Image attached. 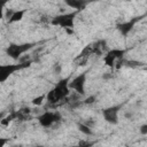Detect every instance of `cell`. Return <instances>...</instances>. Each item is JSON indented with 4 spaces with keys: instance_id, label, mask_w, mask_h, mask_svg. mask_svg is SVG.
I'll use <instances>...</instances> for the list:
<instances>
[{
    "instance_id": "obj_1",
    "label": "cell",
    "mask_w": 147,
    "mask_h": 147,
    "mask_svg": "<svg viewBox=\"0 0 147 147\" xmlns=\"http://www.w3.org/2000/svg\"><path fill=\"white\" fill-rule=\"evenodd\" d=\"M69 77L63 78L59 80V83L46 94V101L49 105H56L62 100H65L70 95V88H69Z\"/></svg>"
},
{
    "instance_id": "obj_2",
    "label": "cell",
    "mask_w": 147,
    "mask_h": 147,
    "mask_svg": "<svg viewBox=\"0 0 147 147\" xmlns=\"http://www.w3.org/2000/svg\"><path fill=\"white\" fill-rule=\"evenodd\" d=\"M34 46H36L34 42H25V44H14V42H10L6 47L5 52H6V54L10 59H13L15 61H18L22 57L23 54H25L26 52L32 49Z\"/></svg>"
},
{
    "instance_id": "obj_3",
    "label": "cell",
    "mask_w": 147,
    "mask_h": 147,
    "mask_svg": "<svg viewBox=\"0 0 147 147\" xmlns=\"http://www.w3.org/2000/svg\"><path fill=\"white\" fill-rule=\"evenodd\" d=\"M78 13H79L78 10H75L71 13H64V14L56 15L53 18H51V24L52 25H59L65 30L72 29L74 24H75V17L77 16Z\"/></svg>"
},
{
    "instance_id": "obj_4",
    "label": "cell",
    "mask_w": 147,
    "mask_h": 147,
    "mask_svg": "<svg viewBox=\"0 0 147 147\" xmlns=\"http://www.w3.org/2000/svg\"><path fill=\"white\" fill-rule=\"evenodd\" d=\"M31 63H32V60H29L23 63L18 62L17 64H1L0 65V83H5L16 71L29 68L31 65Z\"/></svg>"
},
{
    "instance_id": "obj_5",
    "label": "cell",
    "mask_w": 147,
    "mask_h": 147,
    "mask_svg": "<svg viewBox=\"0 0 147 147\" xmlns=\"http://www.w3.org/2000/svg\"><path fill=\"white\" fill-rule=\"evenodd\" d=\"M126 53V49H122V48H113V49H109L105 56H103V62L107 67H110V68H114L115 64L121 61V60H124V55Z\"/></svg>"
},
{
    "instance_id": "obj_6",
    "label": "cell",
    "mask_w": 147,
    "mask_h": 147,
    "mask_svg": "<svg viewBox=\"0 0 147 147\" xmlns=\"http://www.w3.org/2000/svg\"><path fill=\"white\" fill-rule=\"evenodd\" d=\"M122 106L123 105H115V106L103 108L101 110L103 119L110 125H116L118 123V113H119Z\"/></svg>"
},
{
    "instance_id": "obj_7",
    "label": "cell",
    "mask_w": 147,
    "mask_h": 147,
    "mask_svg": "<svg viewBox=\"0 0 147 147\" xmlns=\"http://www.w3.org/2000/svg\"><path fill=\"white\" fill-rule=\"evenodd\" d=\"M85 83H86V72H82L69 82V88L74 90L79 95L85 94Z\"/></svg>"
},
{
    "instance_id": "obj_8",
    "label": "cell",
    "mask_w": 147,
    "mask_h": 147,
    "mask_svg": "<svg viewBox=\"0 0 147 147\" xmlns=\"http://www.w3.org/2000/svg\"><path fill=\"white\" fill-rule=\"evenodd\" d=\"M142 17H144V16L133 17V18H132V20H130V21H126V22H123V23L117 24V25H116V28H117L118 32H119L123 37H126V36H127V34L133 30V28H134V25L137 24V22H139Z\"/></svg>"
},
{
    "instance_id": "obj_9",
    "label": "cell",
    "mask_w": 147,
    "mask_h": 147,
    "mask_svg": "<svg viewBox=\"0 0 147 147\" xmlns=\"http://www.w3.org/2000/svg\"><path fill=\"white\" fill-rule=\"evenodd\" d=\"M38 123L42 126V127H52L55 124L54 121V111H44L42 114H40L38 117Z\"/></svg>"
},
{
    "instance_id": "obj_10",
    "label": "cell",
    "mask_w": 147,
    "mask_h": 147,
    "mask_svg": "<svg viewBox=\"0 0 147 147\" xmlns=\"http://www.w3.org/2000/svg\"><path fill=\"white\" fill-rule=\"evenodd\" d=\"M92 48H93V54L101 56L102 54H105V52L107 53L109 49L107 48V41L106 39H99L94 42H92Z\"/></svg>"
},
{
    "instance_id": "obj_11",
    "label": "cell",
    "mask_w": 147,
    "mask_h": 147,
    "mask_svg": "<svg viewBox=\"0 0 147 147\" xmlns=\"http://www.w3.org/2000/svg\"><path fill=\"white\" fill-rule=\"evenodd\" d=\"M65 5L69 6L70 8L75 9V10H78L80 11L82 9H84L87 5L86 1H83V0H65Z\"/></svg>"
},
{
    "instance_id": "obj_12",
    "label": "cell",
    "mask_w": 147,
    "mask_h": 147,
    "mask_svg": "<svg viewBox=\"0 0 147 147\" xmlns=\"http://www.w3.org/2000/svg\"><path fill=\"white\" fill-rule=\"evenodd\" d=\"M24 14H25V9H18V10H15L14 14H13V16L8 20V23L11 24V23H15V22H20V21L23 18Z\"/></svg>"
},
{
    "instance_id": "obj_13",
    "label": "cell",
    "mask_w": 147,
    "mask_h": 147,
    "mask_svg": "<svg viewBox=\"0 0 147 147\" xmlns=\"http://www.w3.org/2000/svg\"><path fill=\"white\" fill-rule=\"evenodd\" d=\"M77 127H78V130H79L83 134H85V136H93V130H92L90 126H87L86 124H84V123H78V124H77Z\"/></svg>"
},
{
    "instance_id": "obj_14",
    "label": "cell",
    "mask_w": 147,
    "mask_h": 147,
    "mask_svg": "<svg viewBox=\"0 0 147 147\" xmlns=\"http://www.w3.org/2000/svg\"><path fill=\"white\" fill-rule=\"evenodd\" d=\"M14 119H17V114H16V111H11L7 117L2 118L1 122H0V124L3 125V126H6V125H8V124H9L11 121H14Z\"/></svg>"
},
{
    "instance_id": "obj_15",
    "label": "cell",
    "mask_w": 147,
    "mask_h": 147,
    "mask_svg": "<svg viewBox=\"0 0 147 147\" xmlns=\"http://www.w3.org/2000/svg\"><path fill=\"white\" fill-rule=\"evenodd\" d=\"M45 99H46V94L39 95V96H37V98L32 99V103H33L34 106H40V105L42 103V101H44Z\"/></svg>"
},
{
    "instance_id": "obj_16",
    "label": "cell",
    "mask_w": 147,
    "mask_h": 147,
    "mask_svg": "<svg viewBox=\"0 0 147 147\" xmlns=\"http://www.w3.org/2000/svg\"><path fill=\"white\" fill-rule=\"evenodd\" d=\"M53 72L55 74V75H60L61 72H62V65H61V63H59V62H55L54 64H53Z\"/></svg>"
},
{
    "instance_id": "obj_17",
    "label": "cell",
    "mask_w": 147,
    "mask_h": 147,
    "mask_svg": "<svg viewBox=\"0 0 147 147\" xmlns=\"http://www.w3.org/2000/svg\"><path fill=\"white\" fill-rule=\"evenodd\" d=\"M124 63L127 65V67H132V68H138L140 65H142L141 62H138V61H124Z\"/></svg>"
},
{
    "instance_id": "obj_18",
    "label": "cell",
    "mask_w": 147,
    "mask_h": 147,
    "mask_svg": "<svg viewBox=\"0 0 147 147\" xmlns=\"http://www.w3.org/2000/svg\"><path fill=\"white\" fill-rule=\"evenodd\" d=\"M95 100H96V95H90L86 99H84L83 105H92L95 102Z\"/></svg>"
},
{
    "instance_id": "obj_19",
    "label": "cell",
    "mask_w": 147,
    "mask_h": 147,
    "mask_svg": "<svg viewBox=\"0 0 147 147\" xmlns=\"http://www.w3.org/2000/svg\"><path fill=\"white\" fill-rule=\"evenodd\" d=\"M94 145V142H90V141H80L78 145L76 146H71V147H92Z\"/></svg>"
},
{
    "instance_id": "obj_20",
    "label": "cell",
    "mask_w": 147,
    "mask_h": 147,
    "mask_svg": "<svg viewBox=\"0 0 147 147\" xmlns=\"http://www.w3.org/2000/svg\"><path fill=\"white\" fill-rule=\"evenodd\" d=\"M101 77H102V79H105V80L113 79V78H114V72H111V71H106Z\"/></svg>"
},
{
    "instance_id": "obj_21",
    "label": "cell",
    "mask_w": 147,
    "mask_h": 147,
    "mask_svg": "<svg viewBox=\"0 0 147 147\" xmlns=\"http://www.w3.org/2000/svg\"><path fill=\"white\" fill-rule=\"evenodd\" d=\"M83 123H84V124H86L87 126H90L91 129H93L96 122H95V119H92V118H88V119H86V121H85V122H83Z\"/></svg>"
},
{
    "instance_id": "obj_22",
    "label": "cell",
    "mask_w": 147,
    "mask_h": 147,
    "mask_svg": "<svg viewBox=\"0 0 147 147\" xmlns=\"http://www.w3.org/2000/svg\"><path fill=\"white\" fill-rule=\"evenodd\" d=\"M139 132H140V134H142V136H147V123L140 125V127H139Z\"/></svg>"
},
{
    "instance_id": "obj_23",
    "label": "cell",
    "mask_w": 147,
    "mask_h": 147,
    "mask_svg": "<svg viewBox=\"0 0 147 147\" xmlns=\"http://www.w3.org/2000/svg\"><path fill=\"white\" fill-rule=\"evenodd\" d=\"M6 141H7L6 139L1 138V139H0V147H3V146H5V144H6Z\"/></svg>"
},
{
    "instance_id": "obj_24",
    "label": "cell",
    "mask_w": 147,
    "mask_h": 147,
    "mask_svg": "<svg viewBox=\"0 0 147 147\" xmlns=\"http://www.w3.org/2000/svg\"><path fill=\"white\" fill-rule=\"evenodd\" d=\"M33 147H44V146H41V145H37V146H33Z\"/></svg>"
},
{
    "instance_id": "obj_25",
    "label": "cell",
    "mask_w": 147,
    "mask_h": 147,
    "mask_svg": "<svg viewBox=\"0 0 147 147\" xmlns=\"http://www.w3.org/2000/svg\"><path fill=\"white\" fill-rule=\"evenodd\" d=\"M146 70H147V68H146Z\"/></svg>"
}]
</instances>
